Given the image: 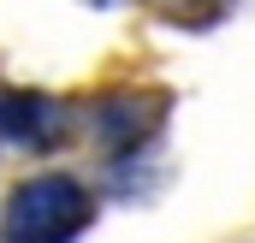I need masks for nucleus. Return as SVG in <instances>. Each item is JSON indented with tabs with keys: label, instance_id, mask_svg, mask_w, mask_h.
Returning a JSON list of instances; mask_svg holds the SVG:
<instances>
[{
	"label": "nucleus",
	"instance_id": "f257e3e1",
	"mask_svg": "<svg viewBox=\"0 0 255 243\" xmlns=\"http://www.w3.org/2000/svg\"><path fill=\"white\" fill-rule=\"evenodd\" d=\"M95 220L89 184L71 172H36L0 202V243H77Z\"/></svg>",
	"mask_w": 255,
	"mask_h": 243
},
{
	"label": "nucleus",
	"instance_id": "f03ea898",
	"mask_svg": "<svg viewBox=\"0 0 255 243\" xmlns=\"http://www.w3.org/2000/svg\"><path fill=\"white\" fill-rule=\"evenodd\" d=\"M60 136H65V107L54 95H42V89L0 95V142L30 148V154H48V148H60Z\"/></svg>",
	"mask_w": 255,
	"mask_h": 243
},
{
	"label": "nucleus",
	"instance_id": "7ed1b4c3",
	"mask_svg": "<svg viewBox=\"0 0 255 243\" xmlns=\"http://www.w3.org/2000/svg\"><path fill=\"white\" fill-rule=\"evenodd\" d=\"M160 113H166V101H160V95H136V89L107 95V101L95 107V136H101V148H107V154H130V148H142V142H148V130L160 124Z\"/></svg>",
	"mask_w": 255,
	"mask_h": 243
},
{
	"label": "nucleus",
	"instance_id": "20e7f679",
	"mask_svg": "<svg viewBox=\"0 0 255 243\" xmlns=\"http://www.w3.org/2000/svg\"><path fill=\"white\" fill-rule=\"evenodd\" d=\"M89 6H119V0H89Z\"/></svg>",
	"mask_w": 255,
	"mask_h": 243
}]
</instances>
